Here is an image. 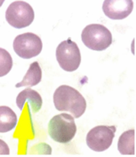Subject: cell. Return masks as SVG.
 Returning a JSON list of instances; mask_svg holds the SVG:
<instances>
[{
  "label": "cell",
  "instance_id": "obj_1",
  "mask_svg": "<svg viewBox=\"0 0 136 157\" xmlns=\"http://www.w3.org/2000/svg\"><path fill=\"white\" fill-rule=\"evenodd\" d=\"M53 101L57 110L69 112L75 118L82 116L87 107L83 96L77 90L66 85H60L55 90Z\"/></svg>",
  "mask_w": 136,
  "mask_h": 157
},
{
  "label": "cell",
  "instance_id": "obj_3",
  "mask_svg": "<svg viewBox=\"0 0 136 157\" xmlns=\"http://www.w3.org/2000/svg\"><path fill=\"white\" fill-rule=\"evenodd\" d=\"M81 40L86 47L90 50L101 52L112 44V34L110 30L100 24L87 25L81 33Z\"/></svg>",
  "mask_w": 136,
  "mask_h": 157
},
{
  "label": "cell",
  "instance_id": "obj_8",
  "mask_svg": "<svg viewBox=\"0 0 136 157\" xmlns=\"http://www.w3.org/2000/svg\"><path fill=\"white\" fill-rule=\"evenodd\" d=\"M134 8L132 0H105L102 5L104 14L111 20H122L127 17Z\"/></svg>",
  "mask_w": 136,
  "mask_h": 157
},
{
  "label": "cell",
  "instance_id": "obj_2",
  "mask_svg": "<svg viewBox=\"0 0 136 157\" xmlns=\"http://www.w3.org/2000/svg\"><path fill=\"white\" fill-rule=\"evenodd\" d=\"M77 131L74 118L63 113L54 116L48 124V133L54 141L67 144L74 137Z\"/></svg>",
  "mask_w": 136,
  "mask_h": 157
},
{
  "label": "cell",
  "instance_id": "obj_6",
  "mask_svg": "<svg viewBox=\"0 0 136 157\" xmlns=\"http://www.w3.org/2000/svg\"><path fill=\"white\" fill-rule=\"evenodd\" d=\"M116 127L114 125H98L91 129L86 136V144L93 151L101 152L112 144Z\"/></svg>",
  "mask_w": 136,
  "mask_h": 157
},
{
  "label": "cell",
  "instance_id": "obj_11",
  "mask_svg": "<svg viewBox=\"0 0 136 157\" xmlns=\"http://www.w3.org/2000/svg\"><path fill=\"white\" fill-rule=\"evenodd\" d=\"M17 123L16 113L6 105L0 106V133H5L14 129Z\"/></svg>",
  "mask_w": 136,
  "mask_h": 157
},
{
  "label": "cell",
  "instance_id": "obj_7",
  "mask_svg": "<svg viewBox=\"0 0 136 157\" xmlns=\"http://www.w3.org/2000/svg\"><path fill=\"white\" fill-rule=\"evenodd\" d=\"M15 53L23 59H30L38 56L42 49L41 38L32 33H25L15 37L13 42Z\"/></svg>",
  "mask_w": 136,
  "mask_h": 157
},
{
  "label": "cell",
  "instance_id": "obj_15",
  "mask_svg": "<svg viewBox=\"0 0 136 157\" xmlns=\"http://www.w3.org/2000/svg\"><path fill=\"white\" fill-rule=\"evenodd\" d=\"M5 1V0H0V7H1V6L3 4L4 2Z\"/></svg>",
  "mask_w": 136,
  "mask_h": 157
},
{
  "label": "cell",
  "instance_id": "obj_5",
  "mask_svg": "<svg viewBox=\"0 0 136 157\" xmlns=\"http://www.w3.org/2000/svg\"><path fill=\"white\" fill-rule=\"evenodd\" d=\"M5 17L7 22L10 26L17 29H21L32 23L34 18V12L28 2L16 1L9 6Z\"/></svg>",
  "mask_w": 136,
  "mask_h": 157
},
{
  "label": "cell",
  "instance_id": "obj_12",
  "mask_svg": "<svg viewBox=\"0 0 136 157\" xmlns=\"http://www.w3.org/2000/svg\"><path fill=\"white\" fill-rule=\"evenodd\" d=\"M135 130L129 129L119 136L118 150L121 155H135Z\"/></svg>",
  "mask_w": 136,
  "mask_h": 157
},
{
  "label": "cell",
  "instance_id": "obj_4",
  "mask_svg": "<svg viewBox=\"0 0 136 157\" xmlns=\"http://www.w3.org/2000/svg\"><path fill=\"white\" fill-rule=\"evenodd\" d=\"M56 59L60 67L66 72H73L79 66L81 56L76 42L70 37L61 42L55 51Z\"/></svg>",
  "mask_w": 136,
  "mask_h": 157
},
{
  "label": "cell",
  "instance_id": "obj_9",
  "mask_svg": "<svg viewBox=\"0 0 136 157\" xmlns=\"http://www.w3.org/2000/svg\"><path fill=\"white\" fill-rule=\"evenodd\" d=\"M26 101H28L30 105L33 113H37L42 105L41 95L36 91L30 88L24 89L17 96L16 104L20 110L23 109Z\"/></svg>",
  "mask_w": 136,
  "mask_h": 157
},
{
  "label": "cell",
  "instance_id": "obj_10",
  "mask_svg": "<svg viewBox=\"0 0 136 157\" xmlns=\"http://www.w3.org/2000/svg\"><path fill=\"white\" fill-rule=\"evenodd\" d=\"M42 78V70L38 61L32 63L29 67L26 74L20 82L17 83L15 86L20 88L22 86H33L38 85Z\"/></svg>",
  "mask_w": 136,
  "mask_h": 157
},
{
  "label": "cell",
  "instance_id": "obj_14",
  "mask_svg": "<svg viewBox=\"0 0 136 157\" xmlns=\"http://www.w3.org/2000/svg\"><path fill=\"white\" fill-rule=\"evenodd\" d=\"M10 150L8 145L3 140L0 139V155H9Z\"/></svg>",
  "mask_w": 136,
  "mask_h": 157
},
{
  "label": "cell",
  "instance_id": "obj_13",
  "mask_svg": "<svg viewBox=\"0 0 136 157\" xmlns=\"http://www.w3.org/2000/svg\"><path fill=\"white\" fill-rule=\"evenodd\" d=\"M13 61L10 53L0 47V77L7 75L11 70Z\"/></svg>",
  "mask_w": 136,
  "mask_h": 157
}]
</instances>
